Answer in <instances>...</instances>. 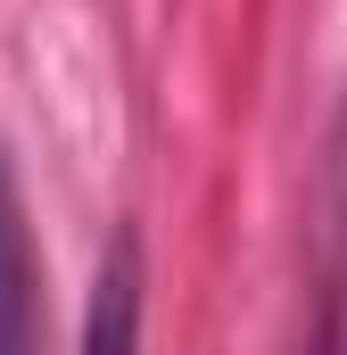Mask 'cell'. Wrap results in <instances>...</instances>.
I'll return each instance as SVG.
<instances>
[{
	"label": "cell",
	"mask_w": 347,
	"mask_h": 355,
	"mask_svg": "<svg viewBox=\"0 0 347 355\" xmlns=\"http://www.w3.org/2000/svg\"><path fill=\"white\" fill-rule=\"evenodd\" d=\"M0 355H33V248L8 174H0Z\"/></svg>",
	"instance_id": "7a4b0ae2"
},
{
	"label": "cell",
	"mask_w": 347,
	"mask_h": 355,
	"mask_svg": "<svg viewBox=\"0 0 347 355\" xmlns=\"http://www.w3.org/2000/svg\"><path fill=\"white\" fill-rule=\"evenodd\" d=\"M133 347H141V248L116 240L99 281H91V314H83V347L75 355H133Z\"/></svg>",
	"instance_id": "6da1fadb"
}]
</instances>
